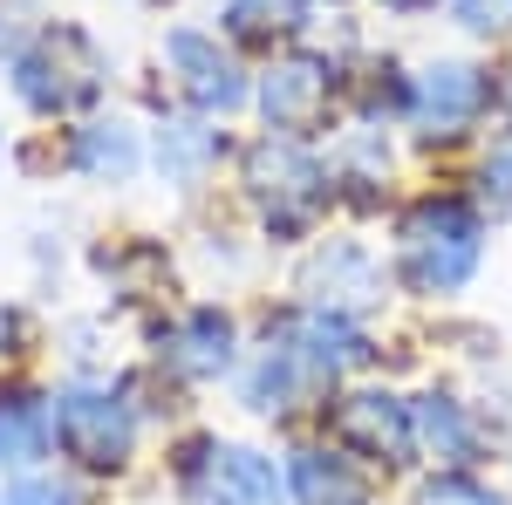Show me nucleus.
Returning a JSON list of instances; mask_svg holds the SVG:
<instances>
[{"instance_id": "f257e3e1", "label": "nucleus", "mask_w": 512, "mask_h": 505, "mask_svg": "<svg viewBox=\"0 0 512 505\" xmlns=\"http://www.w3.org/2000/svg\"><path fill=\"white\" fill-rule=\"evenodd\" d=\"M485 253V226L465 198H417L396 226V273L417 294H458L478 273Z\"/></svg>"}, {"instance_id": "f03ea898", "label": "nucleus", "mask_w": 512, "mask_h": 505, "mask_svg": "<svg viewBox=\"0 0 512 505\" xmlns=\"http://www.w3.org/2000/svg\"><path fill=\"white\" fill-rule=\"evenodd\" d=\"M110 82V62L89 28L76 21H55V28H35V41L14 55V96L35 110V117H69V110H89Z\"/></svg>"}, {"instance_id": "7ed1b4c3", "label": "nucleus", "mask_w": 512, "mask_h": 505, "mask_svg": "<svg viewBox=\"0 0 512 505\" xmlns=\"http://www.w3.org/2000/svg\"><path fill=\"white\" fill-rule=\"evenodd\" d=\"M48 437L82 471H123L137 458V410L110 383H62L48 396Z\"/></svg>"}, {"instance_id": "20e7f679", "label": "nucleus", "mask_w": 512, "mask_h": 505, "mask_svg": "<svg viewBox=\"0 0 512 505\" xmlns=\"http://www.w3.org/2000/svg\"><path fill=\"white\" fill-rule=\"evenodd\" d=\"M246 192L260 205L267 239H308L315 219H321V205L335 198V185H328V171H321L315 157L280 130V137H260V144L246 151Z\"/></svg>"}, {"instance_id": "39448f33", "label": "nucleus", "mask_w": 512, "mask_h": 505, "mask_svg": "<svg viewBox=\"0 0 512 505\" xmlns=\"http://www.w3.org/2000/svg\"><path fill=\"white\" fill-rule=\"evenodd\" d=\"M171 478L185 505H287V465H274L253 444H226V437H192Z\"/></svg>"}, {"instance_id": "423d86ee", "label": "nucleus", "mask_w": 512, "mask_h": 505, "mask_svg": "<svg viewBox=\"0 0 512 505\" xmlns=\"http://www.w3.org/2000/svg\"><path fill=\"white\" fill-rule=\"evenodd\" d=\"M158 62H164V76H171V89L192 103L198 117H233V110L253 103V82L239 69V55L212 28H171L158 41Z\"/></svg>"}, {"instance_id": "0eeeda50", "label": "nucleus", "mask_w": 512, "mask_h": 505, "mask_svg": "<svg viewBox=\"0 0 512 505\" xmlns=\"http://www.w3.org/2000/svg\"><path fill=\"white\" fill-rule=\"evenodd\" d=\"M485 69H472V62H431V69H417L410 76V103H403V117L417 123L424 137H437V144H451V137H465L472 130V117L485 110Z\"/></svg>"}, {"instance_id": "6e6552de", "label": "nucleus", "mask_w": 512, "mask_h": 505, "mask_svg": "<svg viewBox=\"0 0 512 505\" xmlns=\"http://www.w3.org/2000/svg\"><path fill=\"white\" fill-rule=\"evenodd\" d=\"M335 437H342V451L369 458V465H410V451H417L410 403H396L383 389H349L335 403Z\"/></svg>"}, {"instance_id": "1a4fd4ad", "label": "nucleus", "mask_w": 512, "mask_h": 505, "mask_svg": "<svg viewBox=\"0 0 512 505\" xmlns=\"http://www.w3.org/2000/svg\"><path fill=\"white\" fill-rule=\"evenodd\" d=\"M158 362L171 376H185V383H219L226 369L239 362V328L226 308H185L171 328L158 335Z\"/></svg>"}, {"instance_id": "9d476101", "label": "nucleus", "mask_w": 512, "mask_h": 505, "mask_svg": "<svg viewBox=\"0 0 512 505\" xmlns=\"http://www.w3.org/2000/svg\"><path fill=\"white\" fill-rule=\"evenodd\" d=\"M328 103H335V62L328 55H280L274 69L260 76V110L287 137L315 130Z\"/></svg>"}, {"instance_id": "9b49d317", "label": "nucleus", "mask_w": 512, "mask_h": 505, "mask_svg": "<svg viewBox=\"0 0 512 505\" xmlns=\"http://www.w3.org/2000/svg\"><path fill=\"white\" fill-rule=\"evenodd\" d=\"M69 171L89 178V185H130L137 171H144V137H137V123L123 117H96L69 130Z\"/></svg>"}, {"instance_id": "f8f14e48", "label": "nucleus", "mask_w": 512, "mask_h": 505, "mask_svg": "<svg viewBox=\"0 0 512 505\" xmlns=\"http://www.w3.org/2000/svg\"><path fill=\"white\" fill-rule=\"evenodd\" d=\"M301 287H308L315 308L349 314L355 301H376V294H383V273H376V260H369V246H355V239H328Z\"/></svg>"}, {"instance_id": "ddd939ff", "label": "nucleus", "mask_w": 512, "mask_h": 505, "mask_svg": "<svg viewBox=\"0 0 512 505\" xmlns=\"http://www.w3.org/2000/svg\"><path fill=\"white\" fill-rule=\"evenodd\" d=\"M287 499L294 505H362L369 499V471L355 465V451H294L287 458Z\"/></svg>"}, {"instance_id": "4468645a", "label": "nucleus", "mask_w": 512, "mask_h": 505, "mask_svg": "<svg viewBox=\"0 0 512 505\" xmlns=\"http://www.w3.org/2000/svg\"><path fill=\"white\" fill-rule=\"evenodd\" d=\"M226 157V137L212 130L205 117H178V123H158V171L171 192H198L212 178V164Z\"/></svg>"}, {"instance_id": "2eb2a0df", "label": "nucleus", "mask_w": 512, "mask_h": 505, "mask_svg": "<svg viewBox=\"0 0 512 505\" xmlns=\"http://www.w3.org/2000/svg\"><path fill=\"white\" fill-rule=\"evenodd\" d=\"M48 403L28 389H0V471H28L48 451Z\"/></svg>"}, {"instance_id": "dca6fc26", "label": "nucleus", "mask_w": 512, "mask_h": 505, "mask_svg": "<svg viewBox=\"0 0 512 505\" xmlns=\"http://www.w3.org/2000/svg\"><path fill=\"white\" fill-rule=\"evenodd\" d=\"M410 424H417V444H431L437 458H451V465H465L478 451V424L458 396H417L410 403Z\"/></svg>"}, {"instance_id": "f3484780", "label": "nucleus", "mask_w": 512, "mask_h": 505, "mask_svg": "<svg viewBox=\"0 0 512 505\" xmlns=\"http://www.w3.org/2000/svg\"><path fill=\"white\" fill-rule=\"evenodd\" d=\"M301 21H308V0H226V28L246 41L294 35Z\"/></svg>"}, {"instance_id": "a211bd4d", "label": "nucleus", "mask_w": 512, "mask_h": 505, "mask_svg": "<svg viewBox=\"0 0 512 505\" xmlns=\"http://www.w3.org/2000/svg\"><path fill=\"white\" fill-rule=\"evenodd\" d=\"M417 505H506L492 485H478V478H465V471H437L431 485L417 492Z\"/></svg>"}, {"instance_id": "6ab92c4d", "label": "nucleus", "mask_w": 512, "mask_h": 505, "mask_svg": "<svg viewBox=\"0 0 512 505\" xmlns=\"http://www.w3.org/2000/svg\"><path fill=\"white\" fill-rule=\"evenodd\" d=\"M444 7L472 35H512V0H444Z\"/></svg>"}, {"instance_id": "aec40b11", "label": "nucleus", "mask_w": 512, "mask_h": 505, "mask_svg": "<svg viewBox=\"0 0 512 505\" xmlns=\"http://www.w3.org/2000/svg\"><path fill=\"white\" fill-rule=\"evenodd\" d=\"M35 28H41L35 0H0V55H7V62L35 41Z\"/></svg>"}, {"instance_id": "412c9836", "label": "nucleus", "mask_w": 512, "mask_h": 505, "mask_svg": "<svg viewBox=\"0 0 512 505\" xmlns=\"http://www.w3.org/2000/svg\"><path fill=\"white\" fill-rule=\"evenodd\" d=\"M7 505H82V492H76V485H62V478L21 471V478H14V492H7Z\"/></svg>"}, {"instance_id": "4be33fe9", "label": "nucleus", "mask_w": 512, "mask_h": 505, "mask_svg": "<svg viewBox=\"0 0 512 505\" xmlns=\"http://www.w3.org/2000/svg\"><path fill=\"white\" fill-rule=\"evenodd\" d=\"M478 185H485V205H492L499 219H512V151H506V157H492Z\"/></svg>"}, {"instance_id": "5701e85b", "label": "nucleus", "mask_w": 512, "mask_h": 505, "mask_svg": "<svg viewBox=\"0 0 512 505\" xmlns=\"http://www.w3.org/2000/svg\"><path fill=\"white\" fill-rule=\"evenodd\" d=\"M0 355H21V314L0 308Z\"/></svg>"}, {"instance_id": "b1692460", "label": "nucleus", "mask_w": 512, "mask_h": 505, "mask_svg": "<svg viewBox=\"0 0 512 505\" xmlns=\"http://www.w3.org/2000/svg\"><path fill=\"white\" fill-rule=\"evenodd\" d=\"M383 7H396V14H424V7H437V0H383Z\"/></svg>"}, {"instance_id": "393cba45", "label": "nucleus", "mask_w": 512, "mask_h": 505, "mask_svg": "<svg viewBox=\"0 0 512 505\" xmlns=\"http://www.w3.org/2000/svg\"><path fill=\"white\" fill-rule=\"evenodd\" d=\"M144 7H164V0H144Z\"/></svg>"}]
</instances>
